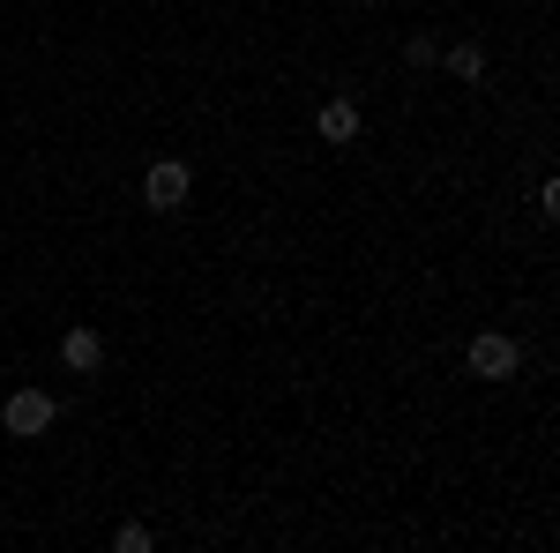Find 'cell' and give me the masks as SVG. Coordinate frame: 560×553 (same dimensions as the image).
I'll return each mask as SVG.
<instances>
[{"label": "cell", "instance_id": "obj_1", "mask_svg": "<svg viewBox=\"0 0 560 553\" xmlns=\"http://www.w3.org/2000/svg\"><path fill=\"white\" fill-rule=\"evenodd\" d=\"M0 419H8V434H15V441H38L45 426L60 419V404H52V396H45V389H15V396H8V412H0Z\"/></svg>", "mask_w": 560, "mask_h": 553}, {"label": "cell", "instance_id": "obj_2", "mask_svg": "<svg viewBox=\"0 0 560 553\" xmlns=\"http://www.w3.org/2000/svg\"><path fill=\"white\" fill-rule=\"evenodd\" d=\"M142 203H150V210H179V203H187V165H179V158H158V165L142 172Z\"/></svg>", "mask_w": 560, "mask_h": 553}, {"label": "cell", "instance_id": "obj_3", "mask_svg": "<svg viewBox=\"0 0 560 553\" xmlns=\"http://www.w3.org/2000/svg\"><path fill=\"white\" fill-rule=\"evenodd\" d=\"M471 375H478V382H509V375H516V337L486 330V337L471 344Z\"/></svg>", "mask_w": 560, "mask_h": 553}, {"label": "cell", "instance_id": "obj_4", "mask_svg": "<svg viewBox=\"0 0 560 553\" xmlns=\"http://www.w3.org/2000/svg\"><path fill=\"white\" fill-rule=\"evenodd\" d=\"M314 135H322V142H351V135H359V105H351V97H329V105L314 113Z\"/></svg>", "mask_w": 560, "mask_h": 553}, {"label": "cell", "instance_id": "obj_5", "mask_svg": "<svg viewBox=\"0 0 560 553\" xmlns=\"http://www.w3.org/2000/svg\"><path fill=\"white\" fill-rule=\"evenodd\" d=\"M60 359H68L75 375H90V367L105 359V344H97V330H68V337H60Z\"/></svg>", "mask_w": 560, "mask_h": 553}, {"label": "cell", "instance_id": "obj_6", "mask_svg": "<svg viewBox=\"0 0 560 553\" xmlns=\"http://www.w3.org/2000/svg\"><path fill=\"white\" fill-rule=\"evenodd\" d=\"M448 76H456V83H478V76H486V53H478V45H448Z\"/></svg>", "mask_w": 560, "mask_h": 553}, {"label": "cell", "instance_id": "obj_7", "mask_svg": "<svg viewBox=\"0 0 560 553\" xmlns=\"http://www.w3.org/2000/svg\"><path fill=\"white\" fill-rule=\"evenodd\" d=\"M113 546H120V553H150V531H142V523H120V539H113Z\"/></svg>", "mask_w": 560, "mask_h": 553}, {"label": "cell", "instance_id": "obj_8", "mask_svg": "<svg viewBox=\"0 0 560 553\" xmlns=\"http://www.w3.org/2000/svg\"><path fill=\"white\" fill-rule=\"evenodd\" d=\"M433 53H441V45H433V38H427V31H419V38H411V45H404V60H411V68H427V60H433Z\"/></svg>", "mask_w": 560, "mask_h": 553}]
</instances>
